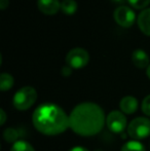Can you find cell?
I'll return each instance as SVG.
<instances>
[{
    "label": "cell",
    "instance_id": "cell-22",
    "mask_svg": "<svg viewBox=\"0 0 150 151\" xmlns=\"http://www.w3.org/2000/svg\"><path fill=\"white\" fill-rule=\"evenodd\" d=\"M69 151H88L85 147H81V146H76V147L71 148Z\"/></svg>",
    "mask_w": 150,
    "mask_h": 151
},
{
    "label": "cell",
    "instance_id": "cell-14",
    "mask_svg": "<svg viewBox=\"0 0 150 151\" xmlns=\"http://www.w3.org/2000/svg\"><path fill=\"white\" fill-rule=\"evenodd\" d=\"M121 151H145V147L142 143H140L137 140L128 141L122 146Z\"/></svg>",
    "mask_w": 150,
    "mask_h": 151
},
{
    "label": "cell",
    "instance_id": "cell-17",
    "mask_svg": "<svg viewBox=\"0 0 150 151\" xmlns=\"http://www.w3.org/2000/svg\"><path fill=\"white\" fill-rule=\"evenodd\" d=\"M128 1L136 9H143L150 3V0H128Z\"/></svg>",
    "mask_w": 150,
    "mask_h": 151
},
{
    "label": "cell",
    "instance_id": "cell-12",
    "mask_svg": "<svg viewBox=\"0 0 150 151\" xmlns=\"http://www.w3.org/2000/svg\"><path fill=\"white\" fill-rule=\"evenodd\" d=\"M61 10L67 16H72L77 10V2L75 0H63L61 2Z\"/></svg>",
    "mask_w": 150,
    "mask_h": 151
},
{
    "label": "cell",
    "instance_id": "cell-7",
    "mask_svg": "<svg viewBox=\"0 0 150 151\" xmlns=\"http://www.w3.org/2000/svg\"><path fill=\"white\" fill-rule=\"evenodd\" d=\"M106 124L112 133L119 134L124 131L126 127V118L120 111H112L106 118Z\"/></svg>",
    "mask_w": 150,
    "mask_h": 151
},
{
    "label": "cell",
    "instance_id": "cell-9",
    "mask_svg": "<svg viewBox=\"0 0 150 151\" xmlns=\"http://www.w3.org/2000/svg\"><path fill=\"white\" fill-rule=\"evenodd\" d=\"M119 107L122 113L133 114L138 109V101L136 98L132 97V96H126L121 99L119 103Z\"/></svg>",
    "mask_w": 150,
    "mask_h": 151
},
{
    "label": "cell",
    "instance_id": "cell-11",
    "mask_svg": "<svg viewBox=\"0 0 150 151\" xmlns=\"http://www.w3.org/2000/svg\"><path fill=\"white\" fill-rule=\"evenodd\" d=\"M138 26L145 35L150 36V8H146L139 14Z\"/></svg>",
    "mask_w": 150,
    "mask_h": 151
},
{
    "label": "cell",
    "instance_id": "cell-24",
    "mask_svg": "<svg viewBox=\"0 0 150 151\" xmlns=\"http://www.w3.org/2000/svg\"><path fill=\"white\" fill-rule=\"evenodd\" d=\"M146 74H147V76H148V78L150 79V65L147 67V71H146Z\"/></svg>",
    "mask_w": 150,
    "mask_h": 151
},
{
    "label": "cell",
    "instance_id": "cell-3",
    "mask_svg": "<svg viewBox=\"0 0 150 151\" xmlns=\"http://www.w3.org/2000/svg\"><path fill=\"white\" fill-rule=\"evenodd\" d=\"M36 99V90L32 86H24L14 93L12 103H14L16 109L24 111V110H28L31 106H33Z\"/></svg>",
    "mask_w": 150,
    "mask_h": 151
},
{
    "label": "cell",
    "instance_id": "cell-1",
    "mask_svg": "<svg viewBox=\"0 0 150 151\" xmlns=\"http://www.w3.org/2000/svg\"><path fill=\"white\" fill-rule=\"evenodd\" d=\"M105 124V114L99 105L84 102L77 105L69 115V127L82 137L99 134Z\"/></svg>",
    "mask_w": 150,
    "mask_h": 151
},
{
    "label": "cell",
    "instance_id": "cell-21",
    "mask_svg": "<svg viewBox=\"0 0 150 151\" xmlns=\"http://www.w3.org/2000/svg\"><path fill=\"white\" fill-rule=\"evenodd\" d=\"M0 112H1V120H0V123H1V124H4V122H5V120H6V114L3 109L0 110Z\"/></svg>",
    "mask_w": 150,
    "mask_h": 151
},
{
    "label": "cell",
    "instance_id": "cell-10",
    "mask_svg": "<svg viewBox=\"0 0 150 151\" xmlns=\"http://www.w3.org/2000/svg\"><path fill=\"white\" fill-rule=\"evenodd\" d=\"M132 61L136 67L143 69L147 68L149 64V57L143 50H136L132 55Z\"/></svg>",
    "mask_w": 150,
    "mask_h": 151
},
{
    "label": "cell",
    "instance_id": "cell-4",
    "mask_svg": "<svg viewBox=\"0 0 150 151\" xmlns=\"http://www.w3.org/2000/svg\"><path fill=\"white\" fill-rule=\"evenodd\" d=\"M128 133L133 139L141 140L150 136V119L146 117H137L130 122Z\"/></svg>",
    "mask_w": 150,
    "mask_h": 151
},
{
    "label": "cell",
    "instance_id": "cell-5",
    "mask_svg": "<svg viewBox=\"0 0 150 151\" xmlns=\"http://www.w3.org/2000/svg\"><path fill=\"white\" fill-rule=\"evenodd\" d=\"M90 61V55L85 50L75 47L71 50L66 56V63L72 69H80L85 67Z\"/></svg>",
    "mask_w": 150,
    "mask_h": 151
},
{
    "label": "cell",
    "instance_id": "cell-8",
    "mask_svg": "<svg viewBox=\"0 0 150 151\" xmlns=\"http://www.w3.org/2000/svg\"><path fill=\"white\" fill-rule=\"evenodd\" d=\"M37 5L40 12L46 16H54L61 9V2L59 0H38Z\"/></svg>",
    "mask_w": 150,
    "mask_h": 151
},
{
    "label": "cell",
    "instance_id": "cell-19",
    "mask_svg": "<svg viewBox=\"0 0 150 151\" xmlns=\"http://www.w3.org/2000/svg\"><path fill=\"white\" fill-rule=\"evenodd\" d=\"M71 73H72V68L70 67V66H64V67L62 68V74L63 76H69L71 75Z\"/></svg>",
    "mask_w": 150,
    "mask_h": 151
},
{
    "label": "cell",
    "instance_id": "cell-15",
    "mask_svg": "<svg viewBox=\"0 0 150 151\" xmlns=\"http://www.w3.org/2000/svg\"><path fill=\"white\" fill-rule=\"evenodd\" d=\"M10 151H35L33 146L29 144L28 142L23 141V140H19L16 143H14Z\"/></svg>",
    "mask_w": 150,
    "mask_h": 151
},
{
    "label": "cell",
    "instance_id": "cell-20",
    "mask_svg": "<svg viewBox=\"0 0 150 151\" xmlns=\"http://www.w3.org/2000/svg\"><path fill=\"white\" fill-rule=\"evenodd\" d=\"M8 5H9L8 0H0V9L1 10H4L5 8H7Z\"/></svg>",
    "mask_w": 150,
    "mask_h": 151
},
{
    "label": "cell",
    "instance_id": "cell-2",
    "mask_svg": "<svg viewBox=\"0 0 150 151\" xmlns=\"http://www.w3.org/2000/svg\"><path fill=\"white\" fill-rule=\"evenodd\" d=\"M32 121L38 132L46 136L62 134L69 127V116L58 105L43 104L37 107Z\"/></svg>",
    "mask_w": 150,
    "mask_h": 151
},
{
    "label": "cell",
    "instance_id": "cell-6",
    "mask_svg": "<svg viewBox=\"0 0 150 151\" xmlns=\"http://www.w3.org/2000/svg\"><path fill=\"white\" fill-rule=\"evenodd\" d=\"M114 20L119 26L123 27V28H130L133 26L135 22V12L131 9L128 6L121 5L118 6L115 10H114Z\"/></svg>",
    "mask_w": 150,
    "mask_h": 151
},
{
    "label": "cell",
    "instance_id": "cell-16",
    "mask_svg": "<svg viewBox=\"0 0 150 151\" xmlns=\"http://www.w3.org/2000/svg\"><path fill=\"white\" fill-rule=\"evenodd\" d=\"M3 137L5 139L6 142L8 143H16L17 141H19V133L16 129H12V127H8L4 131Z\"/></svg>",
    "mask_w": 150,
    "mask_h": 151
},
{
    "label": "cell",
    "instance_id": "cell-13",
    "mask_svg": "<svg viewBox=\"0 0 150 151\" xmlns=\"http://www.w3.org/2000/svg\"><path fill=\"white\" fill-rule=\"evenodd\" d=\"M14 77L8 73H2L0 75V90L2 91H8L14 86Z\"/></svg>",
    "mask_w": 150,
    "mask_h": 151
},
{
    "label": "cell",
    "instance_id": "cell-23",
    "mask_svg": "<svg viewBox=\"0 0 150 151\" xmlns=\"http://www.w3.org/2000/svg\"><path fill=\"white\" fill-rule=\"evenodd\" d=\"M112 2H114V3H123L126 0H111Z\"/></svg>",
    "mask_w": 150,
    "mask_h": 151
},
{
    "label": "cell",
    "instance_id": "cell-18",
    "mask_svg": "<svg viewBox=\"0 0 150 151\" xmlns=\"http://www.w3.org/2000/svg\"><path fill=\"white\" fill-rule=\"evenodd\" d=\"M142 111L147 116H150V95L147 96L142 102Z\"/></svg>",
    "mask_w": 150,
    "mask_h": 151
}]
</instances>
